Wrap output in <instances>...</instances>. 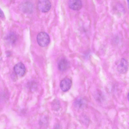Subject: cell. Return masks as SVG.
<instances>
[{
    "mask_svg": "<svg viewBox=\"0 0 129 129\" xmlns=\"http://www.w3.org/2000/svg\"><path fill=\"white\" fill-rule=\"evenodd\" d=\"M37 40L39 45L42 47H45L49 44L50 38L48 35L45 32H41L37 36Z\"/></svg>",
    "mask_w": 129,
    "mask_h": 129,
    "instance_id": "1",
    "label": "cell"
},
{
    "mask_svg": "<svg viewBox=\"0 0 129 129\" xmlns=\"http://www.w3.org/2000/svg\"><path fill=\"white\" fill-rule=\"evenodd\" d=\"M51 7V3L48 0H40L38 4L39 10L43 12H48L50 9Z\"/></svg>",
    "mask_w": 129,
    "mask_h": 129,
    "instance_id": "2",
    "label": "cell"
},
{
    "mask_svg": "<svg viewBox=\"0 0 129 129\" xmlns=\"http://www.w3.org/2000/svg\"><path fill=\"white\" fill-rule=\"evenodd\" d=\"M128 68V63L125 59L122 58L117 66V69L118 71L122 74L126 73Z\"/></svg>",
    "mask_w": 129,
    "mask_h": 129,
    "instance_id": "3",
    "label": "cell"
},
{
    "mask_svg": "<svg viewBox=\"0 0 129 129\" xmlns=\"http://www.w3.org/2000/svg\"><path fill=\"white\" fill-rule=\"evenodd\" d=\"M68 4L69 8L74 10H79L82 7L81 0H69Z\"/></svg>",
    "mask_w": 129,
    "mask_h": 129,
    "instance_id": "4",
    "label": "cell"
},
{
    "mask_svg": "<svg viewBox=\"0 0 129 129\" xmlns=\"http://www.w3.org/2000/svg\"><path fill=\"white\" fill-rule=\"evenodd\" d=\"M14 70L17 75L22 76L24 74L26 69L25 66L23 63L21 62H19L15 66Z\"/></svg>",
    "mask_w": 129,
    "mask_h": 129,
    "instance_id": "5",
    "label": "cell"
},
{
    "mask_svg": "<svg viewBox=\"0 0 129 129\" xmlns=\"http://www.w3.org/2000/svg\"><path fill=\"white\" fill-rule=\"evenodd\" d=\"M71 85V80L68 78H65L61 81L60 86L61 89L63 91L66 92L70 89Z\"/></svg>",
    "mask_w": 129,
    "mask_h": 129,
    "instance_id": "6",
    "label": "cell"
},
{
    "mask_svg": "<svg viewBox=\"0 0 129 129\" xmlns=\"http://www.w3.org/2000/svg\"><path fill=\"white\" fill-rule=\"evenodd\" d=\"M20 9L24 13L30 14L33 11V6L31 3L27 2L21 4L20 6Z\"/></svg>",
    "mask_w": 129,
    "mask_h": 129,
    "instance_id": "7",
    "label": "cell"
},
{
    "mask_svg": "<svg viewBox=\"0 0 129 129\" xmlns=\"http://www.w3.org/2000/svg\"><path fill=\"white\" fill-rule=\"evenodd\" d=\"M69 62L65 59H62L58 62V66L59 69L62 71H65L69 67Z\"/></svg>",
    "mask_w": 129,
    "mask_h": 129,
    "instance_id": "8",
    "label": "cell"
},
{
    "mask_svg": "<svg viewBox=\"0 0 129 129\" xmlns=\"http://www.w3.org/2000/svg\"><path fill=\"white\" fill-rule=\"evenodd\" d=\"M85 101L82 98H79L74 101V105L77 108L81 109L85 106Z\"/></svg>",
    "mask_w": 129,
    "mask_h": 129,
    "instance_id": "9",
    "label": "cell"
},
{
    "mask_svg": "<svg viewBox=\"0 0 129 129\" xmlns=\"http://www.w3.org/2000/svg\"><path fill=\"white\" fill-rule=\"evenodd\" d=\"M7 38L8 40L11 43H14L16 39L15 35L14 33H12L10 34Z\"/></svg>",
    "mask_w": 129,
    "mask_h": 129,
    "instance_id": "10",
    "label": "cell"
},
{
    "mask_svg": "<svg viewBox=\"0 0 129 129\" xmlns=\"http://www.w3.org/2000/svg\"><path fill=\"white\" fill-rule=\"evenodd\" d=\"M4 15L2 11L0 9V16L3 18L4 17Z\"/></svg>",
    "mask_w": 129,
    "mask_h": 129,
    "instance_id": "11",
    "label": "cell"
},
{
    "mask_svg": "<svg viewBox=\"0 0 129 129\" xmlns=\"http://www.w3.org/2000/svg\"><path fill=\"white\" fill-rule=\"evenodd\" d=\"M128 95H127V99L128 100Z\"/></svg>",
    "mask_w": 129,
    "mask_h": 129,
    "instance_id": "12",
    "label": "cell"
},
{
    "mask_svg": "<svg viewBox=\"0 0 129 129\" xmlns=\"http://www.w3.org/2000/svg\"><path fill=\"white\" fill-rule=\"evenodd\" d=\"M127 2H128V3H129V0H127Z\"/></svg>",
    "mask_w": 129,
    "mask_h": 129,
    "instance_id": "13",
    "label": "cell"
}]
</instances>
